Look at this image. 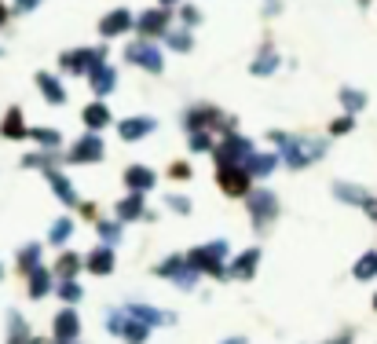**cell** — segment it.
Returning a JSON list of instances; mask_svg holds the SVG:
<instances>
[{
	"label": "cell",
	"instance_id": "obj_1",
	"mask_svg": "<svg viewBox=\"0 0 377 344\" xmlns=\"http://www.w3.org/2000/svg\"><path fill=\"white\" fill-rule=\"evenodd\" d=\"M271 143H275L282 150L286 169H304V165L319 161L322 154H326V139H308V136H286V132H271Z\"/></svg>",
	"mask_w": 377,
	"mask_h": 344
},
{
	"label": "cell",
	"instance_id": "obj_2",
	"mask_svg": "<svg viewBox=\"0 0 377 344\" xmlns=\"http://www.w3.org/2000/svg\"><path fill=\"white\" fill-rule=\"evenodd\" d=\"M187 264L194 267L198 275H209V278H224L227 275V257H231V246L224 238H213L205 246H194L191 253H184Z\"/></svg>",
	"mask_w": 377,
	"mask_h": 344
},
{
	"label": "cell",
	"instance_id": "obj_3",
	"mask_svg": "<svg viewBox=\"0 0 377 344\" xmlns=\"http://www.w3.org/2000/svg\"><path fill=\"white\" fill-rule=\"evenodd\" d=\"M154 275H158V278H168V282H173L176 289H184V293H191L194 286H198V278H202V275L187 264L184 253H173V257L158 260V264H154Z\"/></svg>",
	"mask_w": 377,
	"mask_h": 344
},
{
	"label": "cell",
	"instance_id": "obj_4",
	"mask_svg": "<svg viewBox=\"0 0 377 344\" xmlns=\"http://www.w3.org/2000/svg\"><path fill=\"white\" fill-rule=\"evenodd\" d=\"M245 206H249V220H253L256 231H268L279 216V198H275V190H268V187L249 190V194H245Z\"/></svg>",
	"mask_w": 377,
	"mask_h": 344
},
{
	"label": "cell",
	"instance_id": "obj_5",
	"mask_svg": "<svg viewBox=\"0 0 377 344\" xmlns=\"http://www.w3.org/2000/svg\"><path fill=\"white\" fill-rule=\"evenodd\" d=\"M253 150H256L253 139H245L238 132H224V139L213 143V158H216V165H245Z\"/></svg>",
	"mask_w": 377,
	"mask_h": 344
},
{
	"label": "cell",
	"instance_id": "obj_6",
	"mask_svg": "<svg viewBox=\"0 0 377 344\" xmlns=\"http://www.w3.org/2000/svg\"><path fill=\"white\" fill-rule=\"evenodd\" d=\"M132 26H136V33H139V41H154V37H165L168 30H173V11H168V8L139 11Z\"/></svg>",
	"mask_w": 377,
	"mask_h": 344
},
{
	"label": "cell",
	"instance_id": "obj_7",
	"mask_svg": "<svg viewBox=\"0 0 377 344\" xmlns=\"http://www.w3.org/2000/svg\"><path fill=\"white\" fill-rule=\"evenodd\" d=\"M216 187L224 190L227 198H245L253 190V180L242 165H216Z\"/></svg>",
	"mask_w": 377,
	"mask_h": 344
},
{
	"label": "cell",
	"instance_id": "obj_8",
	"mask_svg": "<svg viewBox=\"0 0 377 344\" xmlns=\"http://www.w3.org/2000/svg\"><path fill=\"white\" fill-rule=\"evenodd\" d=\"M125 59L132 62V66H143L147 73H161L165 70V55H161V48L154 41H132L125 48Z\"/></svg>",
	"mask_w": 377,
	"mask_h": 344
},
{
	"label": "cell",
	"instance_id": "obj_9",
	"mask_svg": "<svg viewBox=\"0 0 377 344\" xmlns=\"http://www.w3.org/2000/svg\"><path fill=\"white\" fill-rule=\"evenodd\" d=\"M103 158H107V143H103L99 132H85V136L70 147V154H67L70 165H96V161H103Z\"/></svg>",
	"mask_w": 377,
	"mask_h": 344
},
{
	"label": "cell",
	"instance_id": "obj_10",
	"mask_svg": "<svg viewBox=\"0 0 377 344\" xmlns=\"http://www.w3.org/2000/svg\"><path fill=\"white\" fill-rule=\"evenodd\" d=\"M99 62H107V48H77V52H62L59 55V66L67 70V73H85L88 78V70L99 66Z\"/></svg>",
	"mask_w": 377,
	"mask_h": 344
},
{
	"label": "cell",
	"instance_id": "obj_11",
	"mask_svg": "<svg viewBox=\"0 0 377 344\" xmlns=\"http://www.w3.org/2000/svg\"><path fill=\"white\" fill-rule=\"evenodd\" d=\"M132 318H139L147 329H154V326H173L176 323V315L173 311H161V308H154V304H143V300H136V304H128L125 308Z\"/></svg>",
	"mask_w": 377,
	"mask_h": 344
},
{
	"label": "cell",
	"instance_id": "obj_12",
	"mask_svg": "<svg viewBox=\"0 0 377 344\" xmlns=\"http://www.w3.org/2000/svg\"><path fill=\"white\" fill-rule=\"evenodd\" d=\"M260 267V249H242L238 257H231L227 264V275L224 278H238V282H249Z\"/></svg>",
	"mask_w": 377,
	"mask_h": 344
},
{
	"label": "cell",
	"instance_id": "obj_13",
	"mask_svg": "<svg viewBox=\"0 0 377 344\" xmlns=\"http://www.w3.org/2000/svg\"><path fill=\"white\" fill-rule=\"evenodd\" d=\"M154 129H158V121L147 118V114H139V118H125L118 121V136L125 139V143H139V139H147Z\"/></svg>",
	"mask_w": 377,
	"mask_h": 344
},
{
	"label": "cell",
	"instance_id": "obj_14",
	"mask_svg": "<svg viewBox=\"0 0 377 344\" xmlns=\"http://www.w3.org/2000/svg\"><path fill=\"white\" fill-rule=\"evenodd\" d=\"M132 22H136V15H132L128 8H114L110 15L99 19V33H103V37H121V33L132 30Z\"/></svg>",
	"mask_w": 377,
	"mask_h": 344
},
{
	"label": "cell",
	"instance_id": "obj_15",
	"mask_svg": "<svg viewBox=\"0 0 377 344\" xmlns=\"http://www.w3.org/2000/svg\"><path fill=\"white\" fill-rule=\"evenodd\" d=\"M77 334H81V315L73 308H62L51 323V341H77Z\"/></svg>",
	"mask_w": 377,
	"mask_h": 344
},
{
	"label": "cell",
	"instance_id": "obj_16",
	"mask_svg": "<svg viewBox=\"0 0 377 344\" xmlns=\"http://www.w3.org/2000/svg\"><path fill=\"white\" fill-rule=\"evenodd\" d=\"M154 183H158V176H154V169H147V165H128L125 169L128 194H147V190H154Z\"/></svg>",
	"mask_w": 377,
	"mask_h": 344
},
{
	"label": "cell",
	"instance_id": "obj_17",
	"mask_svg": "<svg viewBox=\"0 0 377 344\" xmlns=\"http://www.w3.org/2000/svg\"><path fill=\"white\" fill-rule=\"evenodd\" d=\"M114 264H118L114 249H110V246H96V249L85 257V271H88V275H96V278H107V275L114 271Z\"/></svg>",
	"mask_w": 377,
	"mask_h": 344
},
{
	"label": "cell",
	"instance_id": "obj_18",
	"mask_svg": "<svg viewBox=\"0 0 377 344\" xmlns=\"http://www.w3.org/2000/svg\"><path fill=\"white\" fill-rule=\"evenodd\" d=\"M88 84H92V92L103 99V96H110L114 88H118V70L110 66V62H99V66L88 70Z\"/></svg>",
	"mask_w": 377,
	"mask_h": 344
},
{
	"label": "cell",
	"instance_id": "obj_19",
	"mask_svg": "<svg viewBox=\"0 0 377 344\" xmlns=\"http://www.w3.org/2000/svg\"><path fill=\"white\" fill-rule=\"evenodd\" d=\"M44 176H48V183L55 187V194H59V201H62L67 209H77V206H81V194H77V187H73L59 169H44Z\"/></svg>",
	"mask_w": 377,
	"mask_h": 344
},
{
	"label": "cell",
	"instance_id": "obj_20",
	"mask_svg": "<svg viewBox=\"0 0 377 344\" xmlns=\"http://www.w3.org/2000/svg\"><path fill=\"white\" fill-rule=\"evenodd\" d=\"M242 169L249 172V180H268V176L279 169V154H260V150H253Z\"/></svg>",
	"mask_w": 377,
	"mask_h": 344
},
{
	"label": "cell",
	"instance_id": "obj_21",
	"mask_svg": "<svg viewBox=\"0 0 377 344\" xmlns=\"http://www.w3.org/2000/svg\"><path fill=\"white\" fill-rule=\"evenodd\" d=\"M143 212H147V198H143V194H128V198H121L118 206H114V216H118V224L143 220Z\"/></svg>",
	"mask_w": 377,
	"mask_h": 344
},
{
	"label": "cell",
	"instance_id": "obj_22",
	"mask_svg": "<svg viewBox=\"0 0 377 344\" xmlns=\"http://www.w3.org/2000/svg\"><path fill=\"white\" fill-rule=\"evenodd\" d=\"M81 121H85L88 132H103V129H107V125L114 121V114H110L107 103H88V107L81 110Z\"/></svg>",
	"mask_w": 377,
	"mask_h": 344
},
{
	"label": "cell",
	"instance_id": "obj_23",
	"mask_svg": "<svg viewBox=\"0 0 377 344\" xmlns=\"http://www.w3.org/2000/svg\"><path fill=\"white\" fill-rule=\"evenodd\" d=\"M333 194L341 198L344 206H359V209H367L374 201V194L367 187H359V183H333Z\"/></svg>",
	"mask_w": 377,
	"mask_h": 344
},
{
	"label": "cell",
	"instance_id": "obj_24",
	"mask_svg": "<svg viewBox=\"0 0 377 344\" xmlns=\"http://www.w3.org/2000/svg\"><path fill=\"white\" fill-rule=\"evenodd\" d=\"M26 278H30V289H26V293H30L33 300H44L48 293L55 289V275H51V271H48L44 264L37 267V271H30V275H26Z\"/></svg>",
	"mask_w": 377,
	"mask_h": 344
},
{
	"label": "cell",
	"instance_id": "obj_25",
	"mask_svg": "<svg viewBox=\"0 0 377 344\" xmlns=\"http://www.w3.org/2000/svg\"><path fill=\"white\" fill-rule=\"evenodd\" d=\"M279 62H282V55L271 44H264V48H260V55L249 62V73H253V78H268V73L279 70Z\"/></svg>",
	"mask_w": 377,
	"mask_h": 344
},
{
	"label": "cell",
	"instance_id": "obj_26",
	"mask_svg": "<svg viewBox=\"0 0 377 344\" xmlns=\"http://www.w3.org/2000/svg\"><path fill=\"white\" fill-rule=\"evenodd\" d=\"M81 271H85V257H77V253H62L55 260V267H51V275H55L59 282H70V278H77Z\"/></svg>",
	"mask_w": 377,
	"mask_h": 344
},
{
	"label": "cell",
	"instance_id": "obj_27",
	"mask_svg": "<svg viewBox=\"0 0 377 344\" xmlns=\"http://www.w3.org/2000/svg\"><path fill=\"white\" fill-rule=\"evenodd\" d=\"M37 88H41V96L48 99L51 107H62V103H67V88L59 84L55 73H37Z\"/></svg>",
	"mask_w": 377,
	"mask_h": 344
},
{
	"label": "cell",
	"instance_id": "obj_28",
	"mask_svg": "<svg viewBox=\"0 0 377 344\" xmlns=\"http://www.w3.org/2000/svg\"><path fill=\"white\" fill-rule=\"evenodd\" d=\"M0 132H4V139H22V136H30V129H26L19 107H11V110L4 114V125H0Z\"/></svg>",
	"mask_w": 377,
	"mask_h": 344
},
{
	"label": "cell",
	"instance_id": "obj_29",
	"mask_svg": "<svg viewBox=\"0 0 377 344\" xmlns=\"http://www.w3.org/2000/svg\"><path fill=\"white\" fill-rule=\"evenodd\" d=\"M367 103H370L367 92H359V88H341V107H344L348 118H356L359 110H367Z\"/></svg>",
	"mask_w": 377,
	"mask_h": 344
},
{
	"label": "cell",
	"instance_id": "obj_30",
	"mask_svg": "<svg viewBox=\"0 0 377 344\" xmlns=\"http://www.w3.org/2000/svg\"><path fill=\"white\" fill-rule=\"evenodd\" d=\"M352 275L359 278V282H374L377 278V249L362 253V257L356 260V267H352Z\"/></svg>",
	"mask_w": 377,
	"mask_h": 344
},
{
	"label": "cell",
	"instance_id": "obj_31",
	"mask_svg": "<svg viewBox=\"0 0 377 344\" xmlns=\"http://www.w3.org/2000/svg\"><path fill=\"white\" fill-rule=\"evenodd\" d=\"M147 337H150V329L143 326L139 318L128 315V318H125V326H121V341H125V344H147Z\"/></svg>",
	"mask_w": 377,
	"mask_h": 344
},
{
	"label": "cell",
	"instance_id": "obj_32",
	"mask_svg": "<svg viewBox=\"0 0 377 344\" xmlns=\"http://www.w3.org/2000/svg\"><path fill=\"white\" fill-rule=\"evenodd\" d=\"M73 220H70V216H59V220L55 224H51V231H48V246H67V242H70V235H73Z\"/></svg>",
	"mask_w": 377,
	"mask_h": 344
},
{
	"label": "cell",
	"instance_id": "obj_33",
	"mask_svg": "<svg viewBox=\"0 0 377 344\" xmlns=\"http://www.w3.org/2000/svg\"><path fill=\"white\" fill-rule=\"evenodd\" d=\"M41 267V242H30L22 253H19V275H30Z\"/></svg>",
	"mask_w": 377,
	"mask_h": 344
},
{
	"label": "cell",
	"instance_id": "obj_34",
	"mask_svg": "<svg viewBox=\"0 0 377 344\" xmlns=\"http://www.w3.org/2000/svg\"><path fill=\"white\" fill-rule=\"evenodd\" d=\"M96 235H99V246H110V249H114V246L121 242V224H118V220H110V224L99 220V224H96Z\"/></svg>",
	"mask_w": 377,
	"mask_h": 344
},
{
	"label": "cell",
	"instance_id": "obj_35",
	"mask_svg": "<svg viewBox=\"0 0 377 344\" xmlns=\"http://www.w3.org/2000/svg\"><path fill=\"white\" fill-rule=\"evenodd\" d=\"M161 41H165L168 48H173V52H191V48H194L191 30H168V33L161 37Z\"/></svg>",
	"mask_w": 377,
	"mask_h": 344
},
{
	"label": "cell",
	"instance_id": "obj_36",
	"mask_svg": "<svg viewBox=\"0 0 377 344\" xmlns=\"http://www.w3.org/2000/svg\"><path fill=\"white\" fill-rule=\"evenodd\" d=\"M55 293H59V300L67 304V308H73V304H81V297H85V289L77 286V278H70V282H59V286H55Z\"/></svg>",
	"mask_w": 377,
	"mask_h": 344
},
{
	"label": "cell",
	"instance_id": "obj_37",
	"mask_svg": "<svg viewBox=\"0 0 377 344\" xmlns=\"http://www.w3.org/2000/svg\"><path fill=\"white\" fill-rule=\"evenodd\" d=\"M30 136H33L44 150H59V143H62V132H59V129H30Z\"/></svg>",
	"mask_w": 377,
	"mask_h": 344
},
{
	"label": "cell",
	"instance_id": "obj_38",
	"mask_svg": "<svg viewBox=\"0 0 377 344\" xmlns=\"http://www.w3.org/2000/svg\"><path fill=\"white\" fill-rule=\"evenodd\" d=\"M187 147L194 154H213V132H187Z\"/></svg>",
	"mask_w": 377,
	"mask_h": 344
},
{
	"label": "cell",
	"instance_id": "obj_39",
	"mask_svg": "<svg viewBox=\"0 0 377 344\" xmlns=\"http://www.w3.org/2000/svg\"><path fill=\"white\" fill-rule=\"evenodd\" d=\"M125 318H128V311H125V308H110V311H107V318H103V329H107V334H114V337H121Z\"/></svg>",
	"mask_w": 377,
	"mask_h": 344
},
{
	"label": "cell",
	"instance_id": "obj_40",
	"mask_svg": "<svg viewBox=\"0 0 377 344\" xmlns=\"http://www.w3.org/2000/svg\"><path fill=\"white\" fill-rule=\"evenodd\" d=\"M179 22H184V30L198 26V22H202V11L194 8V4H184V8H179Z\"/></svg>",
	"mask_w": 377,
	"mask_h": 344
},
{
	"label": "cell",
	"instance_id": "obj_41",
	"mask_svg": "<svg viewBox=\"0 0 377 344\" xmlns=\"http://www.w3.org/2000/svg\"><path fill=\"white\" fill-rule=\"evenodd\" d=\"M165 206L173 209L176 216H187V212H191V201H187L184 194H165Z\"/></svg>",
	"mask_w": 377,
	"mask_h": 344
},
{
	"label": "cell",
	"instance_id": "obj_42",
	"mask_svg": "<svg viewBox=\"0 0 377 344\" xmlns=\"http://www.w3.org/2000/svg\"><path fill=\"white\" fill-rule=\"evenodd\" d=\"M168 176H173V180H191V165L187 161H173V165H168Z\"/></svg>",
	"mask_w": 377,
	"mask_h": 344
},
{
	"label": "cell",
	"instance_id": "obj_43",
	"mask_svg": "<svg viewBox=\"0 0 377 344\" xmlns=\"http://www.w3.org/2000/svg\"><path fill=\"white\" fill-rule=\"evenodd\" d=\"M352 118H348V114H344V118H337L333 125H330V136H344V132H352Z\"/></svg>",
	"mask_w": 377,
	"mask_h": 344
},
{
	"label": "cell",
	"instance_id": "obj_44",
	"mask_svg": "<svg viewBox=\"0 0 377 344\" xmlns=\"http://www.w3.org/2000/svg\"><path fill=\"white\" fill-rule=\"evenodd\" d=\"M44 0H15V15H30L33 8H41Z\"/></svg>",
	"mask_w": 377,
	"mask_h": 344
},
{
	"label": "cell",
	"instance_id": "obj_45",
	"mask_svg": "<svg viewBox=\"0 0 377 344\" xmlns=\"http://www.w3.org/2000/svg\"><path fill=\"white\" fill-rule=\"evenodd\" d=\"M77 212H81L85 220H96V212H99V209H96V201H81V206H77Z\"/></svg>",
	"mask_w": 377,
	"mask_h": 344
},
{
	"label": "cell",
	"instance_id": "obj_46",
	"mask_svg": "<svg viewBox=\"0 0 377 344\" xmlns=\"http://www.w3.org/2000/svg\"><path fill=\"white\" fill-rule=\"evenodd\" d=\"M279 11H282V0H268L264 4V15H279Z\"/></svg>",
	"mask_w": 377,
	"mask_h": 344
},
{
	"label": "cell",
	"instance_id": "obj_47",
	"mask_svg": "<svg viewBox=\"0 0 377 344\" xmlns=\"http://www.w3.org/2000/svg\"><path fill=\"white\" fill-rule=\"evenodd\" d=\"M4 22H8V8L0 4V26H4Z\"/></svg>",
	"mask_w": 377,
	"mask_h": 344
},
{
	"label": "cell",
	"instance_id": "obj_48",
	"mask_svg": "<svg viewBox=\"0 0 377 344\" xmlns=\"http://www.w3.org/2000/svg\"><path fill=\"white\" fill-rule=\"evenodd\" d=\"M173 4H179V0H158V8H173Z\"/></svg>",
	"mask_w": 377,
	"mask_h": 344
},
{
	"label": "cell",
	"instance_id": "obj_49",
	"mask_svg": "<svg viewBox=\"0 0 377 344\" xmlns=\"http://www.w3.org/2000/svg\"><path fill=\"white\" fill-rule=\"evenodd\" d=\"M224 344H245V337H227Z\"/></svg>",
	"mask_w": 377,
	"mask_h": 344
},
{
	"label": "cell",
	"instance_id": "obj_50",
	"mask_svg": "<svg viewBox=\"0 0 377 344\" xmlns=\"http://www.w3.org/2000/svg\"><path fill=\"white\" fill-rule=\"evenodd\" d=\"M326 344H348V334H344V337H341V341H326Z\"/></svg>",
	"mask_w": 377,
	"mask_h": 344
},
{
	"label": "cell",
	"instance_id": "obj_51",
	"mask_svg": "<svg viewBox=\"0 0 377 344\" xmlns=\"http://www.w3.org/2000/svg\"><path fill=\"white\" fill-rule=\"evenodd\" d=\"M374 311H377V293H374Z\"/></svg>",
	"mask_w": 377,
	"mask_h": 344
},
{
	"label": "cell",
	"instance_id": "obj_52",
	"mask_svg": "<svg viewBox=\"0 0 377 344\" xmlns=\"http://www.w3.org/2000/svg\"><path fill=\"white\" fill-rule=\"evenodd\" d=\"M26 344H41V341H26Z\"/></svg>",
	"mask_w": 377,
	"mask_h": 344
},
{
	"label": "cell",
	"instance_id": "obj_53",
	"mask_svg": "<svg viewBox=\"0 0 377 344\" xmlns=\"http://www.w3.org/2000/svg\"><path fill=\"white\" fill-rule=\"evenodd\" d=\"M0 275H4V267H0Z\"/></svg>",
	"mask_w": 377,
	"mask_h": 344
}]
</instances>
